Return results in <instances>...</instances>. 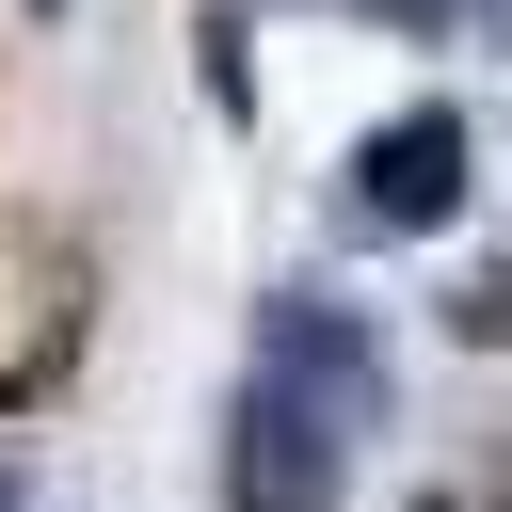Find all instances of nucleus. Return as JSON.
Returning a JSON list of instances; mask_svg holds the SVG:
<instances>
[{"label": "nucleus", "instance_id": "obj_1", "mask_svg": "<svg viewBox=\"0 0 512 512\" xmlns=\"http://www.w3.org/2000/svg\"><path fill=\"white\" fill-rule=\"evenodd\" d=\"M336 448L352 416H320L304 384H240V464H224V512H336Z\"/></svg>", "mask_w": 512, "mask_h": 512}, {"label": "nucleus", "instance_id": "obj_3", "mask_svg": "<svg viewBox=\"0 0 512 512\" xmlns=\"http://www.w3.org/2000/svg\"><path fill=\"white\" fill-rule=\"evenodd\" d=\"M464 336H512V272H480V288H464Z\"/></svg>", "mask_w": 512, "mask_h": 512}, {"label": "nucleus", "instance_id": "obj_2", "mask_svg": "<svg viewBox=\"0 0 512 512\" xmlns=\"http://www.w3.org/2000/svg\"><path fill=\"white\" fill-rule=\"evenodd\" d=\"M448 208H464V112H448V96L352 144V224H384V240H432Z\"/></svg>", "mask_w": 512, "mask_h": 512}]
</instances>
